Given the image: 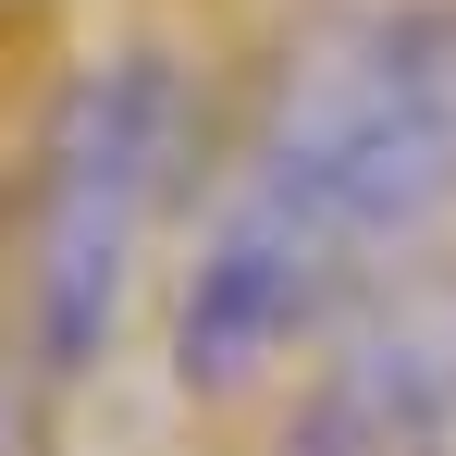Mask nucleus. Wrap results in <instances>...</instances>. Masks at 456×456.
<instances>
[{
	"label": "nucleus",
	"mask_w": 456,
	"mask_h": 456,
	"mask_svg": "<svg viewBox=\"0 0 456 456\" xmlns=\"http://www.w3.org/2000/svg\"><path fill=\"white\" fill-rule=\"evenodd\" d=\"M272 456H456V247L395 272L308 346Z\"/></svg>",
	"instance_id": "3"
},
{
	"label": "nucleus",
	"mask_w": 456,
	"mask_h": 456,
	"mask_svg": "<svg viewBox=\"0 0 456 456\" xmlns=\"http://www.w3.org/2000/svg\"><path fill=\"white\" fill-rule=\"evenodd\" d=\"M0 456H50V382L0 346Z\"/></svg>",
	"instance_id": "4"
},
{
	"label": "nucleus",
	"mask_w": 456,
	"mask_h": 456,
	"mask_svg": "<svg viewBox=\"0 0 456 456\" xmlns=\"http://www.w3.org/2000/svg\"><path fill=\"white\" fill-rule=\"evenodd\" d=\"M210 149V86L173 50L124 37L62 75L37 149H25V210H12V358L50 382H86L124 346V308L149 284L160 223L198 198Z\"/></svg>",
	"instance_id": "2"
},
{
	"label": "nucleus",
	"mask_w": 456,
	"mask_h": 456,
	"mask_svg": "<svg viewBox=\"0 0 456 456\" xmlns=\"http://www.w3.org/2000/svg\"><path fill=\"white\" fill-rule=\"evenodd\" d=\"M456 234V0H321L272 50L234 173L173 272L185 395H259Z\"/></svg>",
	"instance_id": "1"
}]
</instances>
